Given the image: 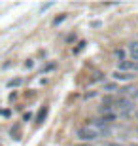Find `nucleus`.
Wrapping results in <instances>:
<instances>
[{
    "instance_id": "nucleus-12",
    "label": "nucleus",
    "mask_w": 138,
    "mask_h": 146,
    "mask_svg": "<svg viewBox=\"0 0 138 146\" xmlns=\"http://www.w3.org/2000/svg\"><path fill=\"white\" fill-rule=\"evenodd\" d=\"M64 19H66V15H64V13H63V15H59V17H55V19H53V25H59V23H63Z\"/></svg>"
},
{
    "instance_id": "nucleus-19",
    "label": "nucleus",
    "mask_w": 138,
    "mask_h": 146,
    "mask_svg": "<svg viewBox=\"0 0 138 146\" xmlns=\"http://www.w3.org/2000/svg\"><path fill=\"white\" fill-rule=\"evenodd\" d=\"M131 146H138V142H133V144H131Z\"/></svg>"
},
{
    "instance_id": "nucleus-13",
    "label": "nucleus",
    "mask_w": 138,
    "mask_h": 146,
    "mask_svg": "<svg viewBox=\"0 0 138 146\" xmlns=\"http://www.w3.org/2000/svg\"><path fill=\"white\" fill-rule=\"evenodd\" d=\"M51 6H53V4H51V2H48V4H44L42 8H40V11H46V10H49V8H51Z\"/></svg>"
},
{
    "instance_id": "nucleus-6",
    "label": "nucleus",
    "mask_w": 138,
    "mask_h": 146,
    "mask_svg": "<svg viewBox=\"0 0 138 146\" xmlns=\"http://www.w3.org/2000/svg\"><path fill=\"white\" fill-rule=\"evenodd\" d=\"M114 108H116L114 104H100V106H98V112H100L102 116H106V114H112Z\"/></svg>"
},
{
    "instance_id": "nucleus-14",
    "label": "nucleus",
    "mask_w": 138,
    "mask_h": 146,
    "mask_svg": "<svg viewBox=\"0 0 138 146\" xmlns=\"http://www.w3.org/2000/svg\"><path fill=\"white\" fill-rule=\"evenodd\" d=\"M95 95H96L95 91H87V93H85V99H93Z\"/></svg>"
},
{
    "instance_id": "nucleus-7",
    "label": "nucleus",
    "mask_w": 138,
    "mask_h": 146,
    "mask_svg": "<svg viewBox=\"0 0 138 146\" xmlns=\"http://www.w3.org/2000/svg\"><path fill=\"white\" fill-rule=\"evenodd\" d=\"M114 55H116V59L119 61V63H123V61H125V49H121V48L114 49Z\"/></svg>"
},
{
    "instance_id": "nucleus-3",
    "label": "nucleus",
    "mask_w": 138,
    "mask_h": 146,
    "mask_svg": "<svg viewBox=\"0 0 138 146\" xmlns=\"http://www.w3.org/2000/svg\"><path fill=\"white\" fill-rule=\"evenodd\" d=\"M112 78H114V80L116 82H129V80H133L134 78V74L133 72H114V74H112Z\"/></svg>"
},
{
    "instance_id": "nucleus-8",
    "label": "nucleus",
    "mask_w": 138,
    "mask_h": 146,
    "mask_svg": "<svg viewBox=\"0 0 138 146\" xmlns=\"http://www.w3.org/2000/svg\"><path fill=\"white\" fill-rule=\"evenodd\" d=\"M46 116H48V108L44 106V108L40 110V112H38V116H36V123H42V121H44V118H46Z\"/></svg>"
},
{
    "instance_id": "nucleus-10",
    "label": "nucleus",
    "mask_w": 138,
    "mask_h": 146,
    "mask_svg": "<svg viewBox=\"0 0 138 146\" xmlns=\"http://www.w3.org/2000/svg\"><path fill=\"white\" fill-rule=\"evenodd\" d=\"M129 99H131V101H136V99H138V87H131V91H129Z\"/></svg>"
},
{
    "instance_id": "nucleus-16",
    "label": "nucleus",
    "mask_w": 138,
    "mask_h": 146,
    "mask_svg": "<svg viewBox=\"0 0 138 146\" xmlns=\"http://www.w3.org/2000/svg\"><path fill=\"white\" fill-rule=\"evenodd\" d=\"M104 146H125V144H119V142H106Z\"/></svg>"
},
{
    "instance_id": "nucleus-5",
    "label": "nucleus",
    "mask_w": 138,
    "mask_h": 146,
    "mask_svg": "<svg viewBox=\"0 0 138 146\" xmlns=\"http://www.w3.org/2000/svg\"><path fill=\"white\" fill-rule=\"evenodd\" d=\"M129 51H131L133 61H134V63H138V42H131V44H129Z\"/></svg>"
},
{
    "instance_id": "nucleus-4",
    "label": "nucleus",
    "mask_w": 138,
    "mask_h": 146,
    "mask_svg": "<svg viewBox=\"0 0 138 146\" xmlns=\"http://www.w3.org/2000/svg\"><path fill=\"white\" fill-rule=\"evenodd\" d=\"M125 70H138V63H134V61H123V63H119V72H125Z\"/></svg>"
},
{
    "instance_id": "nucleus-18",
    "label": "nucleus",
    "mask_w": 138,
    "mask_h": 146,
    "mask_svg": "<svg viewBox=\"0 0 138 146\" xmlns=\"http://www.w3.org/2000/svg\"><path fill=\"white\" fill-rule=\"evenodd\" d=\"M134 118H136V119H138V110H136V112H134Z\"/></svg>"
},
{
    "instance_id": "nucleus-9",
    "label": "nucleus",
    "mask_w": 138,
    "mask_h": 146,
    "mask_svg": "<svg viewBox=\"0 0 138 146\" xmlns=\"http://www.w3.org/2000/svg\"><path fill=\"white\" fill-rule=\"evenodd\" d=\"M116 89H117L116 82H106V84H104V91H116Z\"/></svg>"
},
{
    "instance_id": "nucleus-21",
    "label": "nucleus",
    "mask_w": 138,
    "mask_h": 146,
    "mask_svg": "<svg viewBox=\"0 0 138 146\" xmlns=\"http://www.w3.org/2000/svg\"><path fill=\"white\" fill-rule=\"evenodd\" d=\"M136 133H138V127H136Z\"/></svg>"
},
{
    "instance_id": "nucleus-15",
    "label": "nucleus",
    "mask_w": 138,
    "mask_h": 146,
    "mask_svg": "<svg viewBox=\"0 0 138 146\" xmlns=\"http://www.w3.org/2000/svg\"><path fill=\"white\" fill-rule=\"evenodd\" d=\"M23 119H25V121H28V119H32V114H30V112H27L25 116H23Z\"/></svg>"
},
{
    "instance_id": "nucleus-20",
    "label": "nucleus",
    "mask_w": 138,
    "mask_h": 146,
    "mask_svg": "<svg viewBox=\"0 0 138 146\" xmlns=\"http://www.w3.org/2000/svg\"><path fill=\"white\" fill-rule=\"evenodd\" d=\"M80 146H91V144H80Z\"/></svg>"
},
{
    "instance_id": "nucleus-1",
    "label": "nucleus",
    "mask_w": 138,
    "mask_h": 146,
    "mask_svg": "<svg viewBox=\"0 0 138 146\" xmlns=\"http://www.w3.org/2000/svg\"><path fill=\"white\" fill-rule=\"evenodd\" d=\"M98 137H100V135H98V131L91 129V127H78V129H76V139H78V141L87 142V144L95 142Z\"/></svg>"
},
{
    "instance_id": "nucleus-17",
    "label": "nucleus",
    "mask_w": 138,
    "mask_h": 146,
    "mask_svg": "<svg viewBox=\"0 0 138 146\" xmlns=\"http://www.w3.org/2000/svg\"><path fill=\"white\" fill-rule=\"evenodd\" d=\"M32 65H34V63H32V61H30V59H28V61H27V63H25V66H27V68H32Z\"/></svg>"
},
{
    "instance_id": "nucleus-2",
    "label": "nucleus",
    "mask_w": 138,
    "mask_h": 146,
    "mask_svg": "<svg viewBox=\"0 0 138 146\" xmlns=\"http://www.w3.org/2000/svg\"><path fill=\"white\" fill-rule=\"evenodd\" d=\"M114 106L121 110V116H131L133 112H136V110H134V106H136V104H134V101H131L129 97H119L116 101V104H114Z\"/></svg>"
},
{
    "instance_id": "nucleus-11",
    "label": "nucleus",
    "mask_w": 138,
    "mask_h": 146,
    "mask_svg": "<svg viewBox=\"0 0 138 146\" xmlns=\"http://www.w3.org/2000/svg\"><path fill=\"white\" fill-rule=\"evenodd\" d=\"M17 86H21V80H19V78H15V80H10V82H8V87H17Z\"/></svg>"
}]
</instances>
